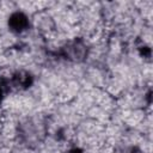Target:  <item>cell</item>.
Listing matches in <instances>:
<instances>
[{"instance_id":"cell-1","label":"cell","mask_w":153,"mask_h":153,"mask_svg":"<svg viewBox=\"0 0 153 153\" xmlns=\"http://www.w3.org/2000/svg\"><path fill=\"white\" fill-rule=\"evenodd\" d=\"M0 82L6 93L12 91H24L32 85L33 75L27 71H17L10 78L0 79Z\"/></svg>"},{"instance_id":"cell-2","label":"cell","mask_w":153,"mask_h":153,"mask_svg":"<svg viewBox=\"0 0 153 153\" xmlns=\"http://www.w3.org/2000/svg\"><path fill=\"white\" fill-rule=\"evenodd\" d=\"M59 55L73 62L84 61L87 56V45L82 39H73L61 47Z\"/></svg>"},{"instance_id":"cell-3","label":"cell","mask_w":153,"mask_h":153,"mask_svg":"<svg viewBox=\"0 0 153 153\" xmlns=\"http://www.w3.org/2000/svg\"><path fill=\"white\" fill-rule=\"evenodd\" d=\"M30 26V20L27 16L23 12H13L8 18V27L14 33H22L26 31Z\"/></svg>"},{"instance_id":"cell-4","label":"cell","mask_w":153,"mask_h":153,"mask_svg":"<svg viewBox=\"0 0 153 153\" xmlns=\"http://www.w3.org/2000/svg\"><path fill=\"white\" fill-rule=\"evenodd\" d=\"M5 94H6V92H5V90H4V87H2V85H1V82H0V104H1V102H2V99H4V97H5Z\"/></svg>"},{"instance_id":"cell-5","label":"cell","mask_w":153,"mask_h":153,"mask_svg":"<svg viewBox=\"0 0 153 153\" xmlns=\"http://www.w3.org/2000/svg\"><path fill=\"white\" fill-rule=\"evenodd\" d=\"M68 153H84V152L81 149H79V148H72V149L68 151Z\"/></svg>"}]
</instances>
